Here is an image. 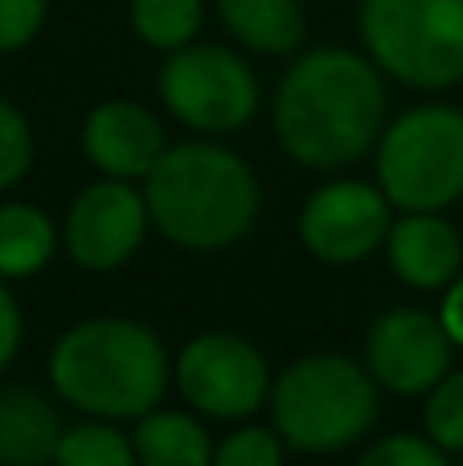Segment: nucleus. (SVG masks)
<instances>
[{
  "mask_svg": "<svg viewBox=\"0 0 463 466\" xmlns=\"http://www.w3.org/2000/svg\"><path fill=\"white\" fill-rule=\"evenodd\" d=\"M386 131V82L374 57L308 49L275 90V136L304 168H349Z\"/></svg>",
  "mask_w": 463,
  "mask_h": 466,
  "instance_id": "f257e3e1",
  "label": "nucleus"
},
{
  "mask_svg": "<svg viewBox=\"0 0 463 466\" xmlns=\"http://www.w3.org/2000/svg\"><path fill=\"white\" fill-rule=\"evenodd\" d=\"M152 226L180 249H226L254 229L262 209L259 177L221 144H169L144 177Z\"/></svg>",
  "mask_w": 463,
  "mask_h": 466,
  "instance_id": "f03ea898",
  "label": "nucleus"
},
{
  "mask_svg": "<svg viewBox=\"0 0 463 466\" xmlns=\"http://www.w3.org/2000/svg\"><path fill=\"white\" fill-rule=\"evenodd\" d=\"M172 360L160 336L136 319H82L49 352V385L87 418L128 421L164 401Z\"/></svg>",
  "mask_w": 463,
  "mask_h": 466,
  "instance_id": "7ed1b4c3",
  "label": "nucleus"
},
{
  "mask_svg": "<svg viewBox=\"0 0 463 466\" xmlns=\"http://www.w3.org/2000/svg\"><path fill=\"white\" fill-rule=\"evenodd\" d=\"M271 426L295 454H336L374 430L377 380L353 356L316 352L271 385Z\"/></svg>",
  "mask_w": 463,
  "mask_h": 466,
  "instance_id": "20e7f679",
  "label": "nucleus"
},
{
  "mask_svg": "<svg viewBox=\"0 0 463 466\" xmlns=\"http://www.w3.org/2000/svg\"><path fill=\"white\" fill-rule=\"evenodd\" d=\"M377 185L402 213H443L463 197V111L427 103L377 139Z\"/></svg>",
  "mask_w": 463,
  "mask_h": 466,
  "instance_id": "39448f33",
  "label": "nucleus"
},
{
  "mask_svg": "<svg viewBox=\"0 0 463 466\" xmlns=\"http://www.w3.org/2000/svg\"><path fill=\"white\" fill-rule=\"evenodd\" d=\"M357 25L390 78L418 90L463 82V0H361Z\"/></svg>",
  "mask_w": 463,
  "mask_h": 466,
  "instance_id": "423d86ee",
  "label": "nucleus"
},
{
  "mask_svg": "<svg viewBox=\"0 0 463 466\" xmlns=\"http://www.w3.org/2000/svg\"><path fill=\"white\" fill-rule=\"evenodd\" d=\"M160 98L185 127L201 136H226L254 119L259 111V78L226 46H189L172 49L160 66Z\"/></svg>",
  "mask_w": 463,
  "mask_h": 466,
  "instance_id": "0eeeda50",
  "label": "nucleus"
},
{
  "mask_svg": "<svg viewBox=\"0 0 463 466\" xmlns=\"http://www.w3.org/2000/svg\"><path fill=\"white\" fill-rule=\"evenodd\" d=\"M177 389L197 413L242 421L271 401V369L262 352L234 331H205L180 348L172 364Z\"/></svg>",
  "mask_w": 463,
  "mask_h": 466,
  "instance_id": "6e6552de",
  "label": "nucleus"
},
{
  "mask_svg": "<svg viewBox=\"0 0 463 466\" xmlns=\"http://www.w3.org/2000/svg\"><path fill=\"white\" fill-rule=\"evenodd\" d=\"M148 197L131 180L103 177L87 185L66 209V254L82 270H119L148 233Z\"/></svg>",
  "mask_w": 463,
  "mask_h": 466,
  "instance_id": "1a4fd4ad",
  "label": "nucleus"
},
{
  "mask_svg": "<svg viewBox=\"0 0 463 466\" xmlns=\"http://www.w3.org/2000/svg\"><path fill=\"white\" fill-rule=\"evenodd\" d=\"M390 197L365 180H328L308 197L300 213V241L312 258L328 266H349L386 246L390 233Z\"/></svg>",
  "mask_w": 463,
  "mask_h": 466,
  "instance_id": "9d476101",
  "label": "nucleus"
},
{
  "mask_svg": "<svg viewBox=\"0 0 463 466\" xmlns=\"http://www.w3.org/2000/svg\"><path fill=\"white\" fill-rule=\"evenodd\" d=\"M451 336L439 315L418 307H394L377 315L365 336V369L390 393L418 397L431 393L451 372Z\"/></svg>",
  "mask_w": 463,
  "mask_h": 466,
  "instance_id": "9b49d317",
  "label": "nucleus"
},
{
  "mask_svg": "<svg viewBox=\"0 0 463 466\" xmlns=\"http://www.w3.org/2000/svg\"><path fill=\"white\" fill-rule=\"evenodd\" d=\"M164 147L169 139L160 119L131 98H107L82 123V152L103 177L144 180Z\"/></svg>",
  "mask_w": 463,
  "mask_h": 466,
  "instance_id": "f8f14e48",
  "label": "nucleus"
},
{
  "mask_svg": "<svg viewBox=\"0 0 463 466\" xmlns=\"http://www.w3.org/2000/svg\"><path fill=\"white\" fill-rule=\"evenodd\" d=\"M390 266L406 287L439 290L459 279L463 270V241L459 229L439 213H406L386 233Z\"/></svg>",
  "mask_w": 463,
  "mask_h": 466,
  "instance_id": "ddd939ff",
  "label": "nucleus"
},
{
  "mask_svg": "<svg viewBox=\"0 0 463 466\" xmlns=\"http://www.w3.org/2000/svg\"><path fill=\"white\" fill-rule=\"evenodd\" d=\"M62 413L46 393L25 385L0 389V462L5 466H41L57 459L62 446Z\"/></svg>",
  "mask_w": 463,
  "mask_h": 466,
  "instance_id": "4468645a",
  "label": "nucleus"
},
{
  "mask_svg": "<svg viewBox=\"0 0 463 466\" xmlns=\"http://www.w3.org/2000/svg\"><path fill=\"white\" fill-rule=\"evenodd\" d=\"M218 16L246 49L267 57L295 54L308 29L300 0H218Z\"/></svg>",
  "mask_w": 463,
  "mask_h": 466,
  "instance_id": "2eb2a0df",
  "label": "nucleus"
},
{
  "mask_svg": "<svg viewBox=\"0 0 463 466\" xmlns=\"http://www.w3.org/2000/svg\"><path fill=\"white\" fill-rule=\"evenodd\" d=\"M131 446L136 459L148 466H210L213 462V442L210 430L180 410H148L136 418L131 430Z\"/></svg>",
  "mask_w": 463,
  "mask_h": 466,
  "instance_id": "dca6fc26",
  "label": "nucleus"
},
{
  "mask_svg": "<svg viewBox=\"0 0 463 466\" xmlns=\"http://www.w3.org/2000/svg\"><path fill=\"white\" fill-rule=\"evenodd\" d=\"M57 249V226L29 201L0 205V279H33Z\"/></svg>",
  "mask_w": 463,
  "mask_h": 466,
  "instance_id": "f3484780",
  "label": "nucleus"
},
{
  "mask_svg": "<svg viewBox=\"0 0 463 466\" xmlns=\"http://www.w3.org/2000/svg\"><path fill=\"white\" fill-rule=\"evenodd\" d=\"M201 0H131V29L139 33L144 46L164 49V54L189 46L201 29Z\"/></svg>",
  "mask_w": 463,
  "mask_h": 466,
  "instance_id": "a211bd4d",
  "label": "nucleus"
},
{
  "mask_svg": "<svg viewBox=\"0 0 463 466\" xmlns=\"http://www.w3.org/2000/svg\"><path fill=\"white\" fill-rule=\"evenodd\" d=\"M54 462H62V466H131L139 459H136L131 438L123 434L115 421L95 418V421H82V426L66 430Z\"/></svg>",
  "mask_w": 463,
  "mask_h": 466,
  "instance_id": "6ab92c4d",
  "label": "nucleus"
},
{
  "mask_svg": "<svg viewBox=\"0 0 463 466\" xmlns=\"http://www.w3.org/2000/svg\"><path fill=\"white\" fill-rule=\"evenodd\" d=\"M33 127L25 111L8 98H0V193L16 188L33 168Z\"/></svg>",
  "mask_w": 463,
  "mask_h": 466,
  "instance_id": "aec40b11",
  "label": "nucleus"
},
{
  "mask_svg": "<svg viewBox=\"0 0 463 466\" xmlns=\"http://www.w3.org/2000/svg\"><path fill=\"white\" fill-rule=\"evenodd\" d=\"M427 434L448 454H459L463 459V369L448 372L427 393Z\"/></svg>",
  "mask_w": 463,
  "mask_h": 466,
  "instance_id": "412c9836",
  "label": "nucleus"
},
{
  "mask_svg": "<svg viewBox=\"0 0 463 466\" xmlns=\"http://www.w3.org/2000/svg\"><path fill=\"white\" fill-rule=\"evenodd\" d=\"M287 454V442L279 438L275 426H242L226 434L213 446V462L218 466H279Z\"/></svg>",
  "mask_w": 463,
  "mask_h": 466,
  "instance_id": "4be33fe9",
  "label": "nucleus"
},
{
  "mask_svg": "<svg viewBox=\"0 0 463 466\" xmlns=\"http://www.w3.org/2000/svg\"><path fill=\"white\" fill-rule=\"evenodd\" d=\"M448 459L431 434H390L361 454L365 466H448Z\"/></svg>",
  "mask_w": 463,
  "mask_h": 466,
  "instance_id": "5701e85b",
  "label": "nucleus"
},
{
  "mask_svg": "<svg viewBox=\"0 0 463 466\" xmlns=\"http://www.w3.org/2000/svg\"><path fill=\"white\" fill-rule=\"evenodd\" d=\"M49 0H0V54H16L41 33Z\"/></svg>",
  "mask_w": 463,
  "mask_h": 466,
  "instance_id": "b1692460",
  "label": "nucleus"
},
{
  "mask_svg": "<svg viewBox=\"0 0 463 466\" xmlns=\"http://www.w3.org/2000/svg\"><path fill=\"white\" fill-rule=\"evenodd\" d=\"M21 352V307H16L8 279H0V372Z\"/></svg>",
  "mask_w": 463,
  "mask_h": 466,
  "instance_id": "393cba45",
  "label": "nucleus"
},
{
  "mask_svg": "<svg viewBox=\"0 0 463 466\" xmlns=\"http://www.w3.org/2000/svg\"><path fill=\"white\" fill-rule=\"evenodd\" d=\"M439 319H443V328H448L451 344L463 348V274H459L456 282H448V295H443Z\"/></svg>",
  "mask_w": 463,
  "mask_h": 466,
  "instance_id": "a878e982",
  "label": "nucleus"
}]
</instances>
